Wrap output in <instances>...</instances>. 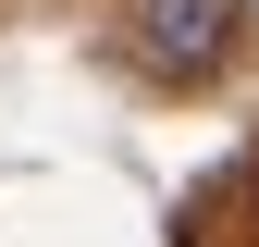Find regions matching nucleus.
<instances>
[{"label":"nucleus","instance_id":"1","mask_svg":"<svg viewBox=\"0 0 259 247\" xmlns=\"http://www.w3.org/2000/svg\"><path fill=\"white\" fill-rule=\"evenodd\" d=\"M136 37H148V62L210 74V62L235 50V0H136Z\"/></svg>","mask_w":259,"mask_h":247}]
</instances>
